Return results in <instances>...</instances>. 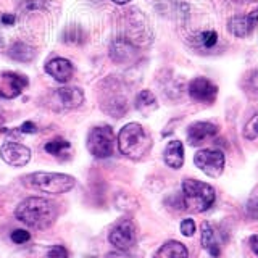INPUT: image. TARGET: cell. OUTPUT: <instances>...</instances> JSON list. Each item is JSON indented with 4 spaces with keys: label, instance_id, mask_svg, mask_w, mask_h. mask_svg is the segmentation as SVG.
Returning a JSON list of instances; mask_svg holds the SVG:
<instances>
[{
    "label": "cell",
    "instance_id": "cell-2",
    "mask_svg": "<svg viewBox=\"0 0 258 258\" xmlns=\"http://www.w3.org/2000/svg\"><path fill=\"white\" fill-rule=\"evenodd\" d=\"M118 149L127 158L141 160L152 149V137L139 123H127L118 134Z\"/></svg>",
    "mask_w": 258,
    "mask_h": 258
},
{
    "label": "cell",
    "instance_id": "cell-5",
    "mask_svg": "<svg viewBox=\"0 0 258 258\" xmlns=\"http://www.w3.org/2000/svg\"><path fill=\"white\" fill-rule=\"evenodd\" d=\"M115 136L110 126H95L87 136V150L95 158H108L113 155Z\"/></svg>",
    "mask_w": 258,
    "mask_h": 258
},
{
    "label": "cell",
    "instance_id": "cell-29",
    "mask_svg": "<svg viewBox=\"0 0 258 258\" xmlns=\"http://www.w3.org/2000/svg\"><path fill=\"white\" fill-rule=\"evenodd\" d=\"M247 215H248V218H252V220L258 221V199L256 197L248 200V204H247Z\"/></svg>",
    "mask_w": 258,
    "mask_h": 258
},
{
    "label": "cell",
    "instance_id": "cell-36",
    "mask_svg": "<svg viewBox=\"0 0 258 258\" xmlns=\"http://www.w3.org/2000/svg\"><path fill=\"white\" fill-rule=\"evenodd\" d=\"M0 44H2V37H0Z\"/></svg>",
    "mask_w": 258,
    "mask_h": 258
},
{
    "label": "cell",
    "instance_id": "cell-22",
    "mask_svg": "<svg viewBox=\"0 0 258 258\" xmlns=\"http://www.w3.org/2000/svg\"><path fill=\"white\" fill-rule=\"evenodd\" d=\"M244 137L247 141H258V115L252 116L244 126Z\"/></svg>",
    "mask_w": 258,
    "mask_h": 258
},
{
    "label": "cell",
    "instance_id": "cell-32",
    "mask_svg": "<svg viewBox=\"0 0 258 258\" xmlns=\"http://www.w3.org/2000/svg\"><path fill=\"white\" fill-rule=\"evenodd\" d=\"M0 20H2V23L7 24V26H12V24H15V21H16V18H15L13 15H10V13H4Z\"/></svg>",
    "mask_w": 258,
    "mask_h": 258
},
{
    "label": "cell",
    "instance_id": "cell-3",
    "mask_svg": "<svg viewBox=\"0 0 258 258\" xmlns=\"http://www.w3.org/2000/svg\"><path fill=\"white\" fill-rule=\"evenodd\" d=\"M216 199V192L210 184L197 179L182 181V200L184 208L192 213H204L212 208Z\"/></svg>",
    "mask_w": 258,
    "mask_h": 258
},
{
    "label": "cell",
    "instance_id": "cell-24",
    "mask_svg": "<svg viewBox=\"0 0 258 258\" xmlns=\"http://www.w3.org/2000/svg\"><path fill=\"white\" fill-rule=\"evenodd\" d=\"M200 40L207 48H212L218 42V32L216 31H205L200 34Z\"/></svg>",
    "mask_w": 258,
    "mask_h": 258
},
{
    "label": "cell",
    "instance_id": "cell-21",
    "mask_svg": "<svg viewBox=\"0 0 258 258\" xmlns=\"http://www.w3.org/2000/svg\"><path fill=\"white\" fill-rule=\"evenodd\" d=\"M70 142L68 141H63V139H55V141H50L45 144V152L50 153V155H55V157H61L64 152L70 150Z\"/></svg>",
    "mask_w": 258,
    "mask_h": 258
},
{
    "label": "cell",
    "instance_id": "cell-11",
    "mask_svg": "<svg viewBox=\"0 0 258 258\" xmlns=\"http://www.w3.org/2000/svg\"><path fill=\"white\" fill-rule=\"evenodd\" d=\"M216 134H218V126L215 123L196 121L187 129V142L192 147H199V145L205 144L207 141L213 139Z\"/></svg>",
    "mask_w": 258,
    "mask_h": 258
},
{
    "label": "cell",
    "instance_id": "cell-1",
    "mask_svg": "<svg viewBox=\"0 0 258 258\" xmlns=\"http://www.w3.org/2000/svg\"><path fill=\"white\" fill-rule=\"evenodd\" d=\"M16 220L32 229L42 231L50 228L56 220V207L44 197H29L23 200L15 210Z\"/></svg>",
    "mask_w": 258,
    "mask_h": 258
},
{
    "label": "cell",
    "instance_id": "cell-28",
    "mask_svg": "<svg viewBox=\"0 0 258 258\" xmlns=\"http://www.w3.org/2000/svg\"><path fill=\"white\" fill-rule=\"evenodd\" d=\"M48 258H68V250L63 245H53L47 253Z\"/></svg>",
    "mask_w": 258,
    "mask_h": 258
},
{
    "label": "cell",
    "instance_id": "cell-31",
    "mask_svg": "<svg viewBox=\"0 0 258 258\" xmlns=\"http://www.w3.org/2000/svg\"><path fill=\"white\" fill-rule=\"evenodd\" d=\"M245 18H247V23H248L250 29L253 31V29L256 28V24H258V8H255L253 12H250V13L245 16Z\"/></svg>",
    "mask_w": 258,
    "mask_h": 258
},
{
    "label": "cell",
    "instance_id": "cell-27",
    "mask_svg": "<svg viewBox=\"0 0 258 258\" xmlns=\"http://www.w3.org/2000/svg\"><path fill=\"white\" fill-rule=\"evenodd\" d=\"M181 232H182V236H185V237L194 236V232H196V223H194V220H190V218L184 220L181 223Z\"/></svg>",
    "mask_w": 258,
    "mask_h": 258
},
{
    "label": "cell",
    "instance_id": "cell-37",
    "mask_svg": "<svg viewBox=\"0 0 258 258\" xmlns=\"http://www.w3.org/2000/svg\"><path fill=\"white\" fill-rule=\"evenodd\" d=\"M252 2H258V0H252Z\"/></svg>",
    "mask_w": 258,
    "mask_h": 258
},
{
    "label": "cell",
    "instance_id": "cell-15",
    "mask_svg": "<svg viewBox=\"0 0 258 258\" xmlns=\"http://www.w3.org/2000/svg\"><path fill=\"white\" fill-rule=\"evenodd\" d=\"M200 240H202V247H204L213 258H218L221 255V245H220V239H218V234L208 223L202 224Z\"/></svg>",
    "mask_w": 258,
    "mask_h": 258
},
{
    "label": "cell",
    "instance_id": "cell-4",
    "mask_svg": "<svg viewBox=\"0 0 258 258\" xmlns=\"http://www.w3.org/2000/svg\"><path fill=\"white\" fill-rule=\"evenodd\" d=\"M28 182L37 190L45 194H64L75 187L76 179L70 174L63 173H32L28 176Z\"/></svg>",
    "mask_w": 258,
    "mask_h": 258
},
{
    "label": "cell",
    "instance_id": "cell-16",
    "mask_svg": "<svg viewBox=\"0 0 258 258\" xmlns=\"http://www.w3.org/2000/svg\"><path fill=\"white\" fill-rule=\"evenodd\" d=\"M163 160L165 163L173 168V169H179L184 165V147H182V142L179 141H171L166 149L163 152Z\"/></svg>",
    "mask_w": 258,
    "mask_h": 258
},
{
    "label": "cell",
    "instance_id": "cell-14",
    "mask_svg": "<svg viewBox=\"0 0 258 258\" xmlns=\"http://www.w3.org/2000/svg\"><path fill=\"white\" fill-rule=\"evenodd\" d=\"M137 53V48L133 42H129L127 39L119 37L115 42L110 45V56L113 61L116 63H127L134 60V56Z\"/></svg>",
    "mask_w": 258,
    "mask_h": 258
},
{
    "label": "cell",
    "instance_id": "cell-10",
    "mask_svg": "<svg viewBox=\"0 0 258 258\" xmlns=\"http://www.w3.org/2000/svg\"><path fill=\"white\" fill-rule=\"evenodd\" d=\"M0 157L10 166H24L31 160V150L18 142H5L0 149Z\"/></svg>",
    "mask_w": 258,
    "mask_h": 258
},
{
    "label": "cell",
    "instance_id": "cell-25",
    "mask_svg": "<svg viewBox=\"0 0 258 258\" xmlns=\"http://www.w3.org/2000/svg\"><path fill=\"white\" fill-rule=\"evenodd\" d=\"M48 5V0H26L24 2V8L28 12H36V10H45Z\"/></svg>",
    "mask_w": 258,
    "mask_h": 258
},
{
    "label": "cell",
    "instance_id": "cell-7",
    "mask_svg": "<svg viewBox=\"0 0 258 258\" xmlns=\"http://www.w3.org/2000/svg\"><path fill=\"white\" fill-rule=\"evenodd\" d=\"M108 240L113 247L119 250V252H127V250H131L137 242V229H136L134 221L129 220V218L119 220L111 228Z\"/></svg>",
    "mask_w": 258,
    "mask_h": 258
},
{
    "label": "cell",
    "instance_id": "cell-12",
    "mask_svg": "<svg viewBox=\"0 0 258 258\" xmlns=\"http://www.w3.org/2000/svg\"><path fill=\"white\" fill-rule=\"evenodd\" d=\"M2 79L5 81L7 89H0V95L5 97V99H15V97H18L29 84L26 76L12 71L2 73Z\"/></svg>",
    "mask_w": 258,
    "mask_h": 258
},
{
    "label": "cell",
    "instance_id": "cell-23",
    "mask_svg": "<svg viewBox=\"0 0 258 258\" xmlns=\"http://www.w3.org/2000/svg\"><path fill=\"white\" fill-rule=\"evenodd\" d=\"M83 40V31L78 26H71L64 31V42L67 44H81Z\"/></svg>",
    "mask_w": 258,
    "mask_h": 258
},
{
    "label": "cell",
    "instance_id": "cell-30",
    "mask_svg": "<svg viewBox=\"0 0 258 258\" xmlns=\"http://www.w3.org/2000/svg\"><path fill=\"white\" fill-rule=\"evenodd\" d=\"M20 133L23 134H36L37 133V126L32 123V121H26V123H23L21 127L18 129Z\"/></svg>",
    "mask_w": 258,
    "mask_h": 258
},
{
    "label": "cell",
    "instance_id": "cell-18",
    "mask_svg": "<svg viewBox=\"0 0 258 258\" xmlns=\"http://www.w3.org/2000/svg\"><path fill=\"white\" fill-rule=\"evenodd\" d=\"M8 56L15 61L28 63L31 60H34L36 48L28 45V44H24V42H15V44H12L10 48H8Z\"/></svg>",
    "mask_w": 258,
    "mask_h": 258
},
{
    "label": "cell",
    "instance_id": "cell-34",
    "mask_svg": "<svg viewBox=\"0 0 258 258\" xmlns=\"http://www.w3.org/2000/svg\"><path fill=\"white\" fill-rule=\"evenodd\" d=\"M250 86H252L255 91H258V70H255L252 75H250Z\"/></svg>",
    "mask_w": 258,
    "mask_h": 258
},
{
    "label": "cell",
    "instance_id": "cell-19",
    "mask_svg": "<svg viewBox=\"0 0 258 258\" xmlns=\"http://www.w3.org/2000/svg\"><path fill=\"white\" fill-rule=\"evenodd\" d=\"M157 99L150 91H142L136 97V108L142 111L144 115H149L150 111L157 110Z\"/></svg>",
    "mask_w": 258,
    "mask_h": 258
},
{
    "label": "cell",
    "instance_id": "cell-17",
    "mask_svg": "<svg viewBox=\"0 0 258 258\" xmlns=\"http://www.w3.org/2000/svg\"><path fill=\"white\" fill-rule=\"evenodd\" d=\"M153 258H189V252L184 244L177 240H168L161 245Z\"/></svg>",
    "mask_w": 258,
    "mask_h": 258
},
{
    "label": "cell",
    "instance_id": "cell-35",
    "mask_svg": "<svg viewBox=\"0 0 258 258\" xmlns=\"http://www.w3.org/2000/svg\"><path fill=\"white\" fill-rule=\"evenodd\" d=\"M111 2H115L116 5H126L131 2V0H111Z\"/></svg>",
    "mask_w": 258,
    "mask_h": 258
},
{
    "label": "cell",
    "instance_id": "cell-26",
    "mask_svg": "<svg viewBox=\"0 0 258 258\" xmlns=\"http://www.w3.org/2000/svg\"><path fill=\"white\" fill-rule=\"evenodd\" d=\"M29 239H31V234L24 229H15L12 232V240L15 244H26Z\"/></svg>",
    "mask_w": 258,
    "mask_h": 258
},
{
    "label": "cell",
    "instance_id": "cell-8",
    "mask_svg": "<svg viewBox=\"0 0 258 258\" xmlns=\"http://www.w3.org/2000/svg\"><path fill=\"white\" fill-rule=\"evenodd\" d=\"M224 153L218 149H204L199 150L194 157V163L200 168L207 176L218 177L224 169Z\"/></svg>",
    "mask_w": 258,
    "mask_h": 258
},
{
    "label": "cell",
    "instance_id": "cell-6",
    "mask_svg": "<svg viewBox=\"0 0 258 258\" xmlns=\"http://www.w3.org/2000/svg\"><path fill=\"white\" fill-rule=\"evenodd\" d=\"M48 107L55 111H68L79 108L84 103V92L79 87H60L50 92L47 99Z\"/></svg>",
    "mask_w": 258,
    "mask_h": 258
},
{
    "label": "cell",
    "instance_id": "cell-20",
    "mask_svg": "<svg viewBox=\"0 0 258 258\" xmlns=\"http://www.w3.org/2000/svg\"><path fill=\"white\" fill-rule=\"evenodd\" d=\"M228 29L231 31V34H234L236 37H247L252 29H250L248 23H247V18L245 16H240V15H236L232 16L228 23Z\"/></svg>",
    "mask_w": 258,
    "mask_h": 258
},
{
    "label": "cell",
    "instance_id": "cell-13",
    "mask_svg": "<svg viewBox=\"0 0 258 258\" xmlns=\"http://www.w3.org/2000/svg\"><path fill=\"white\" fill-rule=\"evenodd\" d=\"M45 71L55 81H58V83H68V81L73 78L75 67H73V63L70 60L61 58V56H56V58H52L50 61H47Z\"/></svg>",
    "mask_w": 258,
    "mask_h": 258
},
{
    "label": "cell",
    "instance_id": "cell-33",
    "mask_svg": "<svg viewBox=\"0 0 258 258\" xmlns=\"http://www.w3.org/2000/svg\"><path fill=\"white\" fill-rule=\"evenodd\" d=\"M248 242H250V247H252V250H253V253L258 256V234H255V236L250 237Z\"/></svg>",
    "mask_w": 258,
    "mask_h": 258
},
{
    "label": "cell",
    "instance_id": "cell-9",
    "mask_svg": "<svg viewBox=\"0 0 258 258\" xmlns=\"http://www.w3.org/2000/svg\"><path fill=\"white\" fill-rule=\"evenodd\" d=\"M187 92L194 100H197L200 103L212 105L216 100L218 87L207 78H196L189 83Z\"/></svg>",
    "mask_w": 258,
    "mask_h": 258
}]
</instances>
